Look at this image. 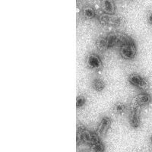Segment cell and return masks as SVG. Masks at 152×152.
<instances>
[{
	"label": "cell",
	"mask_w": 152,
	"mask_h": 152,
	"mask_svg": "<svg viewBox=\"0 0 152 152\" xmlns=\"http://www.w3.org/2000/svg\"><path fill=\"white\" fill-rule=\"evenodd\" d=\"M91 148L92 152H105L106 146L104 145V143H103L102 142H100V143L91 146Z\"/></svg>",
	"instance_id": "13"
},
{
	"label": "cell",
	"mask_w": 152,
	"mask_h": 152,
	"mask_svg": "<svg viewBox=\"0 0 152 152\" xmlns=\"http://www.w3.org/2000/svg\"><path fill=\"white\" fill-rule=\"evenodd\" d=\"M126 110H127V107H126V104H124L123 102H117L113 106V112L118 115H122V114L125 113Z\"/></svg>",
	"instance_id": "12"
},
{
	"label": "cell",
	"mask_w": 152,
	"mask_h": 152,
	"mask_svg": "<svg viewBox=\"0 0 152 152\" xmlns=\"http://www.w3.org/2000/svg\"><path fill=\"white\" fill-rule=\"evenodd\" d=\"M128 81L133 87L140 90H143L144 91L149 87L148 80L139 73H131L128 77Z\"/></svg>",
	"instance_id": "4"
},
{
	"label": "cell",
	"mask_w": 152,
	"mask_h": 152,
	"mask_svg": "<svg viewBox=\"0 0 152 152\" xmlns=\"http://www.w3.org/2000/svg\"><path fill=\"white\" fill-rule=\"evenodd\" d=\"M147 21L150 25H152V12H150L147 15Z\"/></svg>",
	"instance_id": "15"
},
{
	"label": "cell",
	"mask_w": 152,
	"mask_h": 152,
	"mask_svg": "<svg viewBox=\"0 0 152 152\" xmlns=\"http://www.w3.org/2000/svg\"><path fill=\"white\" fill-rule=\"evenodd\" d=\"M135 100L141 107H147L152 103V95L151 93L145 91L138 94Z\"/></svg>",
	"instance_id": "8"
},
{
	"label": "cell",
	"mask_w": 152,
	"mask_h": 152,
	"mask_svg": "<svg viewBox=\"0 0 152 152\" xmlns=\"http://www.w3.org/2000/svg\"><path fill=\"white\" fill-rule=\"evenodd\" d=\"M111 125H112V119L108 116H104L101 117L99 124L97 126V132H96L99 135H105L110 129Z\"/></svg>",
	"instance_id": "7"
},
{
	"label": "cell",
	"mask_w": 152,
	"mask_h": 152,
	"mask_svg": "<svg viewBox=\"0 0 152 152\" xmlns=\"http://www.w3.org/2000/svg\"><path fill=\"white\" fill-rule=\"evenodd\" d=\"M141 107L136 102L133 101L129 107V123L131 128L137 129L141 126Z\"/></svg>",
	"instance_id": "3"
},
{
	"label": "cell",
	"mask_w": 152,
	"mask_h": 152,
	"mask_svg": "<svg viewBox=\"0 0 152 152\" xmlns=\"http://www.w3.org/2000/svg\"><path fill=\"white\" fill-rule=\"evenodd\" d=\"M86 65L88 68L94 71H98L104 66L103 61L100 56L94 53L88 54L86 57Z\"/></svg>",
	"instance_id": "6"
},
{
	"label": "cell",
	"mask_w": 152,
	"mask_h": 152,
	"mask_svg": "<svg viewBox=\"0 0 152 152\" xmlns=\"http://www.w3.org/2000/svg\"><path fill=\"white\" fill-rule=\"evenodd\" d=\"M125 35L123 33H108L104 36L99 37L96 40V47L102 52L110 50L116 46L119 47Z\"/></svg>",
	"instance_id": "1"
},
{
	"label": "cell",
	"mask_w": 152,
	"mask_h": 152,
	"mask_svg": "<svg viewBox=\"0 0 152 152\" xmlns=\"http://www.w3.org/2000/svg\"><path fill=\"white\" fill-rule=\"evenodd\" d=\"M99 23L103 25L117 27L123 23V18L118 15H107L103 14L98 16Z\"/></svg>",
	"instance_id": "5"
},
{
	"label": "cell",
	"mask_w": 152,
	"mask_h": 152,
	"mask_svg": "<svg viewBox=\"0 0 152 152\" xmlns=\"http://www.w3.org/2000/svg\"><path fill=\"white\" fill-rule=\"evenodd\" d=\"M87 102V98L84 95H79L76 98V107L81 108L85 105Z\"/></svg>",
	"instance_id": "14"
},
{
	"label": "cell",
	"mask_w": 152,
	"mask_h": 152,
	"mask_svg": "<svg viewBox=\"0 0 152 152\" xmlns=\"http://www.w3.org/2000/svg\"><path fill=\"white\" fill-rule=\"evenodd\" d=\"M119 54L123 59L132 60L137 55V46L133 38L126 34L121 45L119 46Z\"/></svg>",
	"instance_id": "2"
},
{
	"label": "cell",
	"mask_w": 152,
	"mask_h": 152,
	"mask_svg": "<svg viewBox=\"0 0 152 152\" xmlns=\"http://www.w3.org/2000/svg\"><path fill=\"white\" fill-rule=\"evenodd\" d=\"M82 15L85 18L91 20L97 17V12L94 8L91 5H85L82 9Z\"/></svg>",
	"instance_id": "10"
},
{
	"label": "cell",
	"mask_w": 152,
	"mask_h": 152,
	"mask_svg": "<svg viewBox=\"0 0 152 152\" xmlns=\"http://www.w3.org/2000/svg\"><path fill=\"white\" fill-rule=\"evenodd\" d=\"M91 87L93 90L97 92H101L105 89V81L100 78H94L91 81Z\"/></svg>",
	"instance_id": "11"
},
{
	"label": "cell",
	"mask_w": 152,
	"mask_h": 152,
	"mask_svg": "<svg viewBox=\"0 0 152 152\" xmlns=\"http://www.w3.org/2000/svg\"><path fill=\"white\" fill-rule=\"evenodd\" d=\"M150 143L152 145V135L150 136Z\"/></svg>",
	"instance_id": "16"
},
{
	"label": "cell",
	"mask_w": 152,
	"mask_h": 152,
	"mask_svg": "<svg viewBox=\"0 0 152 152\" xmlns=\"http://www.w3.org/2000/svg\"><path fill=\"white\" fill-rule=\"evenodd\" d=\"M101 9L104 14L114 15L116 12V5L113 1L111 0H104L102 1Z\"/></svg>",
	"instance_id": "9"
}]
</instances>
